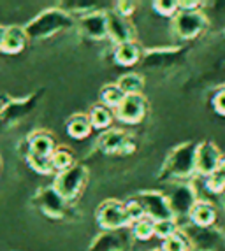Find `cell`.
Wrapping results in <instances>:
<instances>
[{"label":"cell","instance_id":"cell-19","mask_svg":"<svg viewBox=\"0 0 225 251\" xmlns=\"http://www.w3.org/2000/svg\"><path fill=\"white\" fill-rule=\"evenodd\" d=\"M28 37L25 34V28L18 25H11L5 30L4 37V46H2V53L5 54H18L25 50Z\"/></svg>","mask_w":225,"mask_h":251},{"label":"cell","instance_id":"cell-9","mask_svg":"<svg viewBox=\"0 0 225 251\" xmlns=\"http://www.w3.org/2000/svg\"><path fill=\"white\" fill-rule=\"evenodd\" d=\"M134 199L142 205L146 218L153 222H164V220H176L172 214L171 205L167 201V195L159 190H144L134 195Z\"/></svg>","mask_w":225,"mask_h":251},{"label":"cell","instance_id":"cell-5","mask_svg":"<svg viewBox=\"0 0 225 251\" xmlns=\"http://www.w3.org/2000/svg\"><path fill=\"white\" fill-rule=\"evenodd\" d=\"M190 244V251H225V234L215 226H196L192 223L179 226Z\"/></svg>","mask_w":225,"mask_h":251},{"label":"cell","instance_id":"cell-38","mask_svg":"<svg viewBox=\"0 0 225 251\" xmlns=\"http://www.w3.org/2000/svg\"><path fill=\"white\" fill-rule=\"evenodd\" d=\"M0 169H2V158H0Z\"/></svg>","mask_w":225,"mask_h":251},{"label":"cell","instance_id":"cell-32","mask_svg":"<svg viewBox=\"0 0 225 251\" xmlns=\"http://www.w3.org/2000/svg\"><path fill=\"white\" fill-rule=\"evenodd\" d=\"M125 209H127V214H129L130 226H132L134 223H138L139 220H142V218H146L144 209H142V205L139 204V202L136 201L134 197H130L129 201H125Z\"/></svg>","mask_w":225,"mask_h":251},{"label":"cell","instance_id":"cell-27","mask_svg":"<svg viewBox=\"0 0 225 251\" xmlns=\"http://www.w3.org/2000/svg\"><path fill=\"white\" fill-rule=\"evenodd\" d=\"M206 188L211 193H224L225 192V156L222 158V162L218 163V167L209 174L208 177H204Z\"/></svg>","mask_w":225,"mask_h":251},{"label":"cell","instance_id":"cell-14","mask_svg":"<svg viewBox=\"0 0 225 251\" xmlns=\"http://www.w3.org/2000/svg\"><path fill=\"white\" fill-rule=\"evenodd\" d=\"M106 16H108V37L111 39L114 46L136 42V28L130 23V20L120 16L114 9H108Z\"/></svg>","mask_w":225,"mask_h":251},{"label":"cell","instance_id":"cell-33","mask_svg":"<svg viewBox=\"0 0 225 251\" xmlns=\"http://www.w3.org/2000/svg\"><path fill=\"white\" fill-rule=\"evenodd\" d=\"M136 9H138V4H136V2H130V0H121V2H118V4H116L114 11H116L120 16H123V18H127V20H129V18L136 13Z\"/></svg>","mask_w":225,"mask_h":251},{"label":"cell","instance_id":"cell-15","mask_svg":"<svg viewBox=\"0 0 225 251\" xmlns=\"http://www.w3.org/2000/svg\"><path fill=\"white\" fill-rule=\"evenodd\" d=\"M78 28L81 35L90 41H102L108 37V16L104 9H97L92 13L83 14L78 20Z\"/></svg>","mask_w":225,"mask_h":251},{"label":"cell","instance_id":"cell-30","mask_svg":"<svg viewBox=\"0 0 225 251\" xmlns=\"http://www.w3.org/2000/svg\"><path fill=\"white\" fill-rule=\"evenodd\" d=\"M179 230V225L176 220H164V222H155V237H159L160 241L172 237L176 232Z\"/></svg>","mask_w":225,"mask_h":251},{"label":"cell","instance_id":"cell-13","mask_svg":"<svg viewBox=\"0 0 225 251\" xmlns=\"http://www.w3.org/2000/svg\"><path fill=\"white\" fill-rule=\"evenodd\" d=\"M148 104L142 95H129L114 109V118L125 125H139L146 118Z\"/></svg>","mask_w":225,"mask_h":251},{"label":"cell","instance_id":"cell-17","mask_svg":"<svg viewBox=\"0 0 225 251\" xmlns=\"http://www.w3.org/2000/svg\"><path fill=\"white\" fill-rule=\"evenodd\" d=\"M222 153L218 146L211 141H204V143L197 144L196 150V167L197 174L202 177H208L215 169L218 167V163L222 162Z\"/></svg>","mask_w":225,"mask_h":251},{"label":"cell","instance_id":"cell-25","mask_svg":"<svg viewBox=\"0 0 225 251\" xmlns=\"http://www.w3.org/2000/svg\"><path fill=\"white\" fill-rule=\"evenodd\" d=\"M123 99H125V95H123V92H121L116 83L106 84V86L100 88V104L109 107L111 111H114L121 104Z\"/></svg>","mask_w":225,"mask_h":251},{"label":"cell","instance_id":"cell-37","mask_svg":"<svg viewBox=\"0 0 225 251\" xmlns=\"http://www.w3.org/2000/svg\"><path fill=\"white\" fill-rule=\"evenodd\" d=\"M151 251H162V250H160V248H157V250H151Z\"/></svg>","mask_w":225,"mask_h":251},{"label":"cell","instance_id":"cell-8","mask_svg":"<svg viewBox=\"0 0 225 251\" xmlns=\"http://www.w3.org/2000/svg\"><path fill=\"white\" fill-rule=\"evenodd\" d=\"M33 204H35V207H37L44 216L50 218V220H67V218L74 216L72 204L63 201L53 186H42V188L35 193Z\"/></svg>","mask_w":225,"mask_h":251},{"label":"cell","instance_id":"cell-1","mask_svg":"<svg viewBox=\"0 0 225 251\" xmlns=\"http://www.w3.org/2000/svg\"><path fill=\"white\" fill-rule=\"evenodd\" d=\"M76 25H78V20L72 13L65 11L63 7H48L35 18H32L23 28L28 41H44V39L55 37L60 32L74 28Z\"/></svg>","mask_w":225,"mask_h":251},{"label":"cell","instance_id":"cell-26","mask_svg":"<svg viewBox=\"0 0 225 251\" xmlns=\"http://www.w3.org/2000/svg\"><path fill=\"white\" fill-rule=\"evenodd\" d=\"M181 48H164V50H153L150 53H144L142 54V62L146 65H150V67H155V65H162V62H171L174 58L176 54L179 53Z\"/></svg>","mask_w":225,"mask_h":251},{"label":"cell","instance_id":"cell-35","mask_svg":"<svg viewBox=\"0 0 225 251\" xmlns=\"http://www.w3.org/2000/svg\"><path fill=\"white\" fill-rule=\"evenodd\" d=\"M200 4H202V2H197V0H192V2L179 0V11H199Z\"/></svg>","mask_w":225,"mask_h":251},{"label":"cell","instance_id":"cell-12","mask_svg":"<svg viewBox=\"0 0 225 251\" xmlns=\"http://www.w3.org/2000/svg\"><path fill=\"white\" fill-rule=\"evenodd\" d=\"M136 243L130 228L102 230L92 243L88 251H130Z\"/></svg>","mask_w":225,"mask_h":251},{"label":"cell","instance_id":"cell-18","mask_svg":"<svg viewBox=\"0 0 225 251\" xmlns=\"http://www.w3.org/2000/svg\"><path fill=\"white\" fill-rule=\"evenodd\" d=\"M142 54H144L142 48L139 46L138 42H127V44H120V46L114 48L112 58L121 67H132V65L141 62Z\"/></svg>","mask_w":225,"mask_h":251},{"label":"cell","instance_id":"cell-34","mask_svg":"<svg viewBox=\"0 0 225 251\" xmlns=\"http://www.w3.org/2000/svg\"><path fill=\"white\" fill-rule=\"evenodd\" d=\"M213 109H215V113L220 114V116H225V88L217 90V93L213 95Z\"/></svg>","mask_w":225,"mask_h":251},{"label":"cell","instance_id":"cell-16","mask_svg":"<svg viewBox=\"0 0 225 251\" xmlns=\"http://www.w3.org/2000/svg\"><path fill=\"white\" fill-rule=\"evenodd\" d=\"M27 151L25 156H33V158H44L51 160V155L56 150V141L55 137L46 132V130H35L27 137Z\"/></svg>","mask_w":225,"mask_h":251},{"label":"cell","instance_id":"cell-21","mask_svg":"<svg viewBox=\"0 0 225 251\" xmlns=\"http://www.w3.org/2000/svg\"><path fill=\"white\" fill-rule=\"evenodd\" d=\"M65 130L72 139L83 141V139H86L88 135L92 134L93 126H92V122H90V118H88V114L78 113V114H72V116L67 120Z\"/></svg>","mask_w":225,"mask_h":251},{"label":"cell","instance_id":"cell-6","mask_svg":"<svg viewBox=\"0 0 225 251\" xmlns=\"http://www.w3.org/2000/svg\"><path fill=\"white\" fill-rule=\"evenodd\" d=\"M209 21L202 11H179L171 20L172 35L181 41H194L202 35Z\"/></svg>","mask_w":225,"mask_h":251},{"label":"cell","instance_id":"cell-28","mask_svg":"<svg viewBox=\"0 0 225 251\" xmlns=\"http://www.w3.org/2000/svg\"><path fill=\"white\" fill-rule=\"evenodd\" d=\"M130 230L136 241H150L151 237H155V222L150 218H142L130 226Z\"/></svg>","mask_w":225,"mask_h":251},{"label":"cell","instance_id":"cell-31","mask_svg":"<svg viewBox=\"0 0 225 251\" xmlns=\"http://www.w3.org/2000/svg\"><path fill=\"white\" fill-rule=\"evenodd\" d=\"M151 5L160 16L171 18V20L179 13V0H155Z\"/></svg>","mask_w":225,"mask_h":251},{"label":"cell","instance_id":"cell-10","mask_svg":"<svg viewBox=\"0 0 225 251\" xmlns=\"http://www.w3.org/2000/svg\"><path fill=\"white\" fill-rule=\"evenodd\" d=\"M97 150L104 155H129L136 151V141L125 130L109 128L99 135Z\"/></svg>","mask_w":225,"mask_h":251},{"label":"cell","instance_id":"cell-20","mask_svg":"<svg viewBox=\"0 0 225 251\" xmlns=\"http://www.w3.org/2000/svg\"><path fill=\"white\" fill-rule=\"evenodd\" d=\"M190 223L196 226H202V228H208V226H213L215 222H217V209L215 205H211L209 202L199 201L196 205H194L192 213L188 216Z\"/></svg>","mask_w":225,"mask_h":251},{"label":"cell","instance_id":"cell-22","mask_svg":"<svg viewBox=\"0 0 225 251\" xmlns=\"http://www.w3.org/2000/svg\"><path fill=\"white\" fill-rule=\"evenodd\" d=\"M116 84L120 86V90L123 92V95H142L144 90V77L139 72H127V74L120 75L116 81Z\"/></svg>","mask_w":225,"mask_h":251},{"label":"cell","instance_id":"cell-7","mask_svg":"<svg viewBox=\"0 0 225 251\" xmlns=\"http://www.w3.org/2000/svg\"><path fill=\"white\" fill-rule=\"evenodd\" d=\"M97 225L100 230H121L130 228V220L125 209V202L118 199H106L99 204L95 211Z\"/></svg>","mask_w":225,"mask_h":251},{"label":"cell","instance_id":"cell-36","mask_svg":"<svg viewBox=\"0 0 225 251\" xmlns=\"http://www.w3.org/2000/svg\"><path fill=\"white\" fill-rule=\"evenodd\" d=\"M5 30H7V26H2V25H0V51H2V46H4Z\"/></svg>","mask_w":225,"mask_h":251},{"label":"cell","instance_id":"cell-29","mask_svg":"<svg viewBox=\"0 0 225 251\" xmlns=\"http://www.w3.org/2000/svg\"><path fill=\"white\" fill-rule=\"evenodd\" d=\"M162 251H190V244H188L187 237L183 235V232L178 230L172 237L166 239L162 243Z\"/></svg>","mask_w":225,"mask_h":251},{"label":"cell","instance_id":"cell-24","mask_svg":"<svg viewBox=\"0 0 225 251\" xmlns=\"http://www.w3.org/2000/svg\"><path fill=\"white\" fill-rule=\"evenodd\" d=\"M76 163L78 162L74 160V153L65 146H58L55 150L53 155H51V165H53L55 174H60V172L71 169Z\"/></svg>","mask_w":225,"mask_h":251},{"label":"cell","instance_id":"cell-3","mask_svg":"<svg viewBox=\"0 0 225 251\" xmlns=\"http://www.w3.org/2000/svg\"><path fill=\"white\" fill-rule=\"evenodd\" d=\"M42 99V90L30 95L23 97V99H11L0 107V135L13 130L16 125H20L25 118L37 109L39 102Z\"/></svg>","mask_w":225,"mask_h":251},{"label":"cell","instance_id":"cell-11","mask_svg":"<svg viewBox=\"0 0 225 251\" xmlns=\"http://www.w3.org/2000/svg\"><path fill=\"white\" fill-rule=\"evenodd\" d=\"M166 195H167V201H169V205H171V209H172V214H174V218H176V222L190 216L194 205L199 202L194 184L188 183V181H185V183H174L171 192L166 193Z\"/></svg>","mask_w":225,"mask_h":251},{"label":"cell","instance_id":"cell-23","mask_svg":"<svg viewBox=\"0 0 225 251\" xmlns=\"http://www.w3.org/2000/svg\"><path fill=\"white\" fill-rule=\"evenodd\" d=\"M88 118H90L92 126L95 130H109L112 120H114V111H111V109L102 104H97L88 113Z\"/></svg>","mask_w":225,"mask_h":251},{"label":"cell","instance_id":"cell-4","mask_svg":"<svg viewBox=\"0 0 225 251\" xmlns=\"http://www.w3.org/2000/svg\"><path fill=\"white\" fill-rule=\"evenodd\" d=\"M86 183H88L86 165L76 163L71 169H67V171L60 172V174H55V179L51 186L56 190V193H58L63 201L72 204L83 193Z\"/></svg>","mask_w":225,"mask_h":251},{"label":"cell","instance_id":"cell-2","mask_svg":"<svg viewBox=\"0 0 225 251\" xmlns=\"http://www.w3.org/2000/svg\"><path fill=\"white\" fill-rule=\"evenodd\" d=\"M196 150L197 144L194 143H181L172 148L160 167V179L174 181V183H185V181L192 179L197 174Z\"/></svg>","mask_w":225,"mask_h":251}]
</instances>
